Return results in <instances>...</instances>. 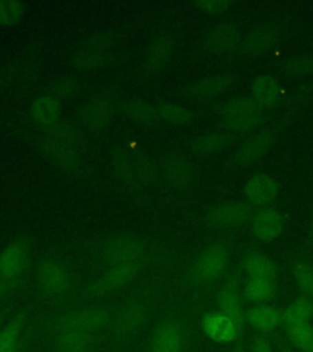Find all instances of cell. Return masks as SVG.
Instances as JSON below:
<instances>
[{
  "mask_svg": "<svg viewBox=\"0 0 313 352\" xmlns=\"http://www.w3.org/2000/svg\"><path fill=\"white\" fill-rule=\"evenodd\" d=\"M44 148L53 163L61 169H72L76 164V136L66 125L56 124L50 127L44 140Z\"/></svg>",
  "mask_w": 313,
  "mask_h": 352,
  "instance_id": "cell-1",
  "label": "cell"
},
{
  "mask_svg": "<svg viewBox=\"0 0 313 352\" xmlns=\"http://www.w3.org/2000/svg\"><path fill=\"white\" fill-rule=\"evenodd\" d=\"M220 119L233 132L252 131L261 122V109L252 98H234L220 108Z\"/></svg>",
  "mask_w": 313,
  "mask_h": 352,
  "instance_id": "cell-2",
  "label": "cell"
},
{
  "mask_svg": "<svg viewBox=\"0 0 313 352\" xmlns=\"http://www.w3.org/2000/svg\"><path fill=\"white\" fill-rule=\"evenodd\" d=\"M229 263V250L223 243H213L199 253L191 270V279L198 285L217 280Z\"/></svg>",
  "mask_w": 313,
  "mask_h": 352,
  "instance_id": "cell-3",
  "label": "cell"
},
{
  "mask_svg": "<svg viewBox=\"0 0 313 352\" xmlns=\"http://www.w3.org/2000/svg\"><path fill=\"white\" fill-rule=\"evenodd\" d=\"M242 292L240 290V283L237 276H230L222 285L217 295V303L220 314H224L230 319L237 327L239 336H241L245 324H246V314L242 307Z\"/></svg>",
  "mask_w": 313,
  "mask_h": 352,
  "instance_id": "cell-4",
  "label": "cell"
},
{
  "mask_svg": "<svg viewBox=\"0 0 313 352\" xmlns=\"http://www.w3.org/2000/svg\"><path fill=\"white\" fill-rule=\"evenodd\" d=\"M30 248L25 240H15L0 253V280L11 284L28 268Z\"/></svg>",
  "mask_w": 313,
  "mask_h": 352,
  "instance_id": "cell-5",
  "label": "cell"
},
{
  "mask_svg": "<svg viewBox=\"0 0 313 352\" xmlns=\"http://www.w3.org/2000/svg\"><path fill=\"white\" fill-rule=\"evenodd\" d=\"M37 283L39 290L45 296H61L69 290L72 278L64 264L55 259H48L39 268Z\"/></svg>",
  "mask_w": 313,
  "mask_h": 352,
  "instance_id": "cell-6",
  "label": "cell"
},
{
  "mask_svg": "<svg viewBox=\"0 0 313 352\" xmlns=\"http://www.w3.org/2000/svg\"><path fill=\"white\" fill-rule=\"evenodd\" d=\"M109 314L102 308H86L67 314L58 324V330H74L94 334L109 323Z\"/></svg>",
  "mask_w": 313,
  "mask_h": 352,
  "instance_id": "cell-7",
  "label": "cell"
},
{
  "mask_svg": "<svg viewBox=\"0 0 313 352\" xmlns=\"http://www.w3.org/2000/svg\"><path fill=\"white\" fill-rule=\"evenodd\" d=\"M252 210L244 202H226L215 206L206 215L207 223L220 229H234L248 223Z\"/></svg>",
  "mask_w": 313,
  "mask_h": 352,
  "instance_id": "cell-8",
  "label": "cell"
},
{
  "mask_svg": "<svg viewBox=\"0 0 313 352\" xmlns=\"http://www.w3.org/2000/svg\"><path fill=\"white\" fill-rule=\"evenodd\" d=\"M138 268V263L111 265L109 270H107L91 285V295L94 297L105 296L119 290L136 276Z\"/></svg>",
  "mask_w": 313,
  "mask_h": 352,
  "instance_id": "cell-9",
  "label": "cell"
},
{
  "mask_svg": "<svg viewBox=\"0 0 313 352\" xmlns=\"http://www.w3.org/2000/svg\"><path fill=\"white\" fill-rule=\"evenodd\" d=\"M144 253V243L135 235L114 237L105 248V257L111 265L138 263Z\"/></svg>",
  "mask_w": 313,
  "mask_h": 352,
  "instance_id": "cell-10",
  "label": "cell"
},
{
  "mask_svg": "<svg viewBox=\"0 0 313 352\" xmlns=\"http://www.w3.org/2000/svg\"><path fill=\"white\" fill-rule=\"evenodd\" d=\"M185 333L175 320H165L154 330L151 352H184Z\"/></svg>",
  "mask_w": 313,
  "mask_h": 352,
  "instance_id": "cell-11",
  "label": "cell"
},
{
  "mask_svg": "<svg viewBox=\"0 0 313 352\" xmlns=\"http://www.w3.org/2000/svg\"><path fill=\"white\" fill-rule=\"evenodd\" d=\"M277 141V133L272 130L259 132L255 138L244 143L240 148L237 149L234 155V160L240 166H248L270 152Z\"/></svg>",
  "mask_w": 313,
  "mask_h": 352,
  "instance_id": "cell-12",
  "label": "cell"
},
{
  "mask_svg": "<svg viewBox=\"0 0 313 352\" xmlns=\"http://www.w3.org/2000/svg\"><path fill=\"white\" fill-rule=\"evenodd\" d=\"M245 196L248 204L256 207H263L272 204L279 195V185L272 176L256 174L248 180L245 186Z\"/></svg>",
  "mask_w": 313,
  "mask_h": 352,
  "instance_id": "cell-13",
  "label": "cell"
},
{
  "mask_svg": "<svg viewBox=\"0 0 313 352\" xmlns=\"http://www.w3.org/2000/svg\"><path fill=\"white\" fill-rule=\"evenodd\" d=\"M204 334L218 344H230L239 339L237 327L220 312H208L201 320Z\"/></svg>",
  "mask_w": 313,
  "mask_h": 352,
  "instance_id": "cell-14",
  "label": "cell"
},
{
  "mask_svg": "<svg viewBox=\"0 0 313 352\" xmlns=\"http://www.w3.org/2000/svg\"><path fill=\"white\" fill-rule=\"evenodd\" d=\"M284 229V220L275 209L267 208L259 212L251 221L253 236L262 242L273 241L281 236Z\"/></svg>",
  "mask_w": 313,
  "mask_h": 352,
  "instance_id": "cell-15",
  "label": "cell"
},
{
  "mask_svg": "<svg viewBox=\"0 0 313 352\" xmlns=\"http://www.w3.org/2000/svg\"><path fill=\"white\" fill-rule=\"evenodd\" d=\"M241 34L235 26L223 23L213 28L206 38L209 52L215 54H228L241 45Z\"/></svg>",
  "mask_w": 313,
  "mask_h": 352,
  "instance_id": "cell-16",
  "label": "cell"
},
{
  "mask_svg": "<svg viewBox=\"0 0 313 352\" xmlns=\"http://www.w3.org/2000/svg\"><path fill=\"white\" fill-rule=\"evenodd\" d=\"M163 173L166 182L175 190H186L195 177L193 165L182 155H171L164 162Z\"/></svg>",
  "mask_w": 313,
  "mask_h": 352,
  "instance_id": "cell-17",
  "label": "cell"
},
{
  "mask_svg": "<svg viewBox=\"0 0 313 352\" xmlns=\"http://www.w3.org/2000/svg\"><path fill=\"white\" fill-rule=\"evenodd\" d=\"M30 116L39 126L50 130L55 126L61 116V103L55 96L45 94L33 100L30 108Z\"/></svg>",
  "mask_w": 313,
  "mask_h": 352,
  "instance_id": "cell-18",
  "label": "cell"
},
{
  "mask_svg": "<svg viewBox=\"0 0 313 352\" xmlns=\"http://www.w3.org/2000/svg\"><path fill=\"white\" fill-rule=\"evenodd\" d=\"M246 323L262 333H270L283 324V309L268 305L255 306L246 314Z\"/></svg>",
  "mask_w": 313,
  "mask_h": 352,
  "instance_id": "cell-19",
  "label": "cell"
},
{
  "mask_svg": "<svg viewBox=\"0 0 313 352\" xmlns=\"http://www.w3.org/2000/svg\"><path fill=\"white\" fill-rule=\"evenodd\" d=\"M251 94L253 102L259 105V109H270L277 104L281 96V87L274 77L259 75L253 81Z\"/></svg>",
  "mask_w": 313,
  "mask_h": 352,
  "instance_id": "cell-20",
  "label": "cell"
},
{
  "mask_svg": "<svg viewBox=\"0 0 313 352\" xmlns=\"http://www.w3.org/2000/svg\"><path fill=\"white\" fill-rule=\"evenodd\" d=\"M231 83L233 77L229 74H215L195 83L190 89V94L198 100H209L224 94Z\"/></svg>",
  "mask_w": 313,
  "mask_h": 352,
  "instance_id": "cell-21",
  "label": "cell"
},
{
  "mask_svg": "<svg viewBox=\"0 0 313 352\" xmlns=\"http://www.w3.org/2000/svg\"><path fill=\"white\" fill-rule=\"evenodd\" d=\"M54 346L58 352H91L94 347V334L74 330H59Z\"/></svg>",
  "mask_w": 313,
  "mask_h": 352,
  "instance_id": "cell-22",
  "label": "cell"
},
{
  "mask_svg": "<svg viewBox=\"0 0 313 352\" xmlns=\"http://www.w3.org/2000/svg\"><path fill=\"white\" fill-rule=\"evenodd\" d=\"M241 268L250 278H262L274 280L278 270L272 259L262 253L251 252L241 261Z\"/></svg>",
  "mask_w": 313,
  "mask_h": 352,
  "instance_id": "cell-23",
  "label": "cell"
},
{
  "mask_svg": "<svg viewBox=\"0 0 313 352\" xmlns=\"http://www.w3.org/2000/svg\"><path fill=\"white\" fill-rule=\"evenodd\" d=\"M113 116V108L108 100L96 98L85 105L81 114V120L86 126L92 130L105 127Z\"/></svg>",
  "mask_w": 313,
  "mask_h": 352,
  "instance_id": "cell-24",
  "label": "cell"
},
{
  "mask_svg": "<svg viewBox=\"0 0 313 352\" xmlns=\"http://www.w3.org/2000/svg\"><path fill=\"white\" fill-rule=\"evenodd\" d=\"M277 42L275 33L270 28H259L248 34L241 42L244 54L248 56L261 55L267 53Z\"/></svg>",
  "mask_w": 313,
  "mask_h": 352,
  "instance_id": "cell-25",
  "label": "cell"
},
{
  "mask_svg": "<svg viewBox=\"0 0 313 352\" xmlns=\"http://www.w3.org/2000/svg\"><path fill=\"white\" fill-rule=\"evenodd\" d=\"M144 318H146L144 308L138 303H131L118 314L116 319V331L122 336L133 333L143 324Z\"/></svg>",
  "mask_w": 313,
  "mask_h": 352,
  "instance_id": "cell-26",
  "label": "cell"
},
{
  "mask_svg": "<svg viewBox=\"0 0 313 352\" xmlns=\"http://www.w3.org/2000/svg\"><path fill=\"white\" fill-rule=\"evenodd\" d=\"M274 292V280L262 278H248L244 285L242 296L248 302L264 303L273 297Z\"/></svg>",
  "mask_w": 313,
  "mask_h": 352,
  "instance_id": "cell-27",
  "label": "cell"
},
{
  "mask_svg": "<svg viewBox=\"0 0 313 352\" xmlns=\"http://www.w3.org/2000/svg\"><path fill=\"white\" fill-rule=\"evenodd\" d=\"M313 316V301L308 297L303 296L283 311V327L289 328L294 325L308 323Z\"/></svg>",
  "mask_w": 313,
  "mask_h": 352,
  "instance_id": "cell-28",
  "label": "cell"
},
{
  "mask_svg": "<svg viewBox=\"0 0 313 352\" xmlns=\"http://www.w3.org/2000/svg\"><path fill=\"white\" fill-rule=\"evenodd\" d=\"M121 175L130 179L132 182L144 184L153 176V164L147 160L132 155V158L125 160L120 165Z\"/></svg>",
  "mask_w": 313,
  "mask_h": 352,
  "instance_id": "cell-29",
  "label": "cell"
},
{
  "mask_svg": "<svg viewBox=\"0 0 313 352\" xmlns=\"http://www.w3.org/2000/svg\"><path fill=\"white\" fill-rule=\"evenodd\" d=\"M26 316L19 314L3 328L0 334V352H17Z\"/></svg>",
  "mask_w": 313,
  "mask_h": 352,
  "instance_id": "cell-30",
  "label": "cell"
},
{
  "mask_svg": "<svg viewBox=\"0 0 313 352\" xmlns=\"http://www.w3.org/2000/svg\"><path fill=\"white\" fill-rule=\"evenodd\" d=\"M157 119L165 121L171 125H186L193 120V114L190 110L176 103H160L155 105Z\"/></svg>",
  "mask_w": 313,
  "mask_h": 352,
  "instance_id": "cell-31",
  "label": "cell"
},
{
  "mask_svg": "<svg viewBox=\"0 0 313 352\" xmlns=\"http://www.w3.org/2000/svg\"><path fill=\"white\" fill-rule=\"evenodd\" d=\"M229 144V138L224 133H207L196 138L193 149L199 155H213L219 153Z\"/></svg>",
  "mask_w": 313,
  "mask_h": 352,
  "instance_id": "cell-32",
  "label": "cell"
},
{
  "mask_svg": "<svg viewBox=\"0 0 313 352\" xmlns=\"http://www.w3.org/2000/svg\"><path fill=\"white\" fill-rule=\"evenodd\" d=\"M286 336L294 346L303 352H313V328L308 323L284 328Z\"/></svg>",
  "mask_w": 313,
  "mask_h": 352,
  "instance_id": "cell-33",
  "label": "cell"
},
{
  "mask_svg": "<svg viewBox=\"0 0 313 352\" xmlns=\"http://www.w3.org/2000/svg\"><path fill=\"white\" fill-rule=\"evenodd\" d=\"M173 55V43L168 38H160L154 42L149 50V63L151 67H164Z\"/></svg>",
  "mask_w": 313,
  "mask_h": 352,
  "instance_id": "cell-34",
  "label": "cell"
},
{
  "mask_svg": "<svg viewBox=\"0 0 313 352\" xmlns=\"http://www.w3.org/2000/svg\"><path fill=\"white\" fill-rule=\"evenodd\" d=\"M25 14V6L15 0L0 1V25L11 26L21 20Z\"/></svg>",
  "mask_w": 313,
  "mask_h": 352,
  "instance_id": "cell-35",
  "label": "cell"
},
{
  "mask_svg": "<svg viewBox=\"0 0 313 352\" xmlns=\"http://www.w3.org/2000/svg\"><path fill=\"white\" fill-rule=\"evenodd\" d=\"M294 276L303 296L313 300V268L306 262H297L294 267Z\"/></svg>",
  "mask_w": 313,
  "mask_h": 352,
  "instance_id": "cell-36",
  "label": "cell"
},
{
  "mask_svg": "<svg viewBox=\"0 0 313 352\" xmlns=\"http://www.w3.org/2000/svg\"><path fill=\"white\" fill-rule=\"evenodd\" d=\"M127 114L131 120L138 122H152L157 119V109L155 105L149 104L146 102H132L127 105Z\"/></svg>",
  "mask_w": 313,
  "mask_h": 352,
  "instance_id": "cell-37",
  "label": "cell"
},
{
  "mask_svg": "<svg viewBox=\"0 0 313 352\" xmlns=\"http://www.w3.org/2000/svg\"><path fill=\"white\" fill-rule=\"evenodd\" d=\"M285 72L296 77H306L313 75V58L296 56L292 58L285 64Z\"/></svg>",
  "mask_w": 313,
  "mask_h": 352,
  "instance_id": "cell-38",
  "label": "cell"
},
{
  "mask_svg": "<svg viewBox=\"0 0 313 352\" xmlns=\"http://www.w3.org/2000/svg\"><path fill=\"white\" fill-rule=\"evenodd\" d=\"M234 6L233 1L229 0H201L195 3V6L204 12L208 14H220L230 9Z\"/></svg>",
  "mask_w": 313,
  "mask_h": 352,
  "instance_id": "cell-39",
  "label": "cell"
},
{
  "mask_svg": "<svg viewBox=\"0 0 313 352\" xmlns=\"http://www.w3.org/2000/svg\"><path fill=\"white\" fill-rule=\"evenodd\" d=\"M251 352H273V349L266 336H257L251 342Z\"/></svg>",
  "mask_w": 313,
  "mask_h": 352,
  "instance_id": "cell-40",
  "label": "cell"
},
{
  "mask_svg": "<svg viewBox=\"0 0 313 352\" xmlns=\"http://www.w3.org/2000/svg\"><path fill=\"white\" fill-rule=\"evenodd\" d=\"M6 285L8 284H6L4 281L0 280V297L3 296V294H6Z\"/></svg>",
  "mask_w": 313,
  "mask_h": 352,
  "instance_id": "cell-41",
  "label": "cell"
},
{
  "mask_svg": "<svg viewBox=\"0 0 313 352\" xmlns=\"http://www.w3.org/2000/svg\"><path fill=\"white\" fill-rule=\"evenodd\" d=\"M308 237L313 239V213L312 219H311V223H310V229H308Z\"/></svg>",
  "mask_w": 313,
  "mask_h": 352,
  "instance_id": "cell-42",
  "label": "cell"
},
{
  "mask_svg": "<svg viewBox=\"0 0 313 352\" xmlns=\"http://www.w3.org/2000/svg\"><path fill=\"white\" fill-rule=\"evenodd\" d=\"M1 331H3V328H1V322H0V334H1Z\"/></svg>",
  "mask_w": 313,
  "mask_h": 352,
  "instance_id": "cell-43",
  "label": "cell"
}]
</instances>
